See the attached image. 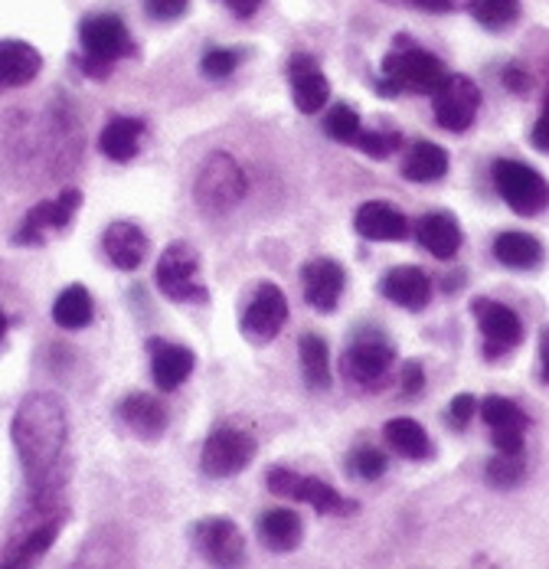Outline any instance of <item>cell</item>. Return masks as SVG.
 Listing matches in <instances>:
<instances>
[{
	"mask_svg": "<svg viewBox=\"0 0 549 569\" xmlns=\"http://www.w3.org/2000/svg\"><path fill=\"white\" fill-rule=\"evenodd\" d=\"M10 439L17 458L23 465L30 498L62 491V456L69 442V412L66 402L56 393H30L17 406Z\"/></svg>",
	"mask_w": 549,
	"mask_h": 569,
	"instance_id": "cell-1",
	"label": "cell"
},
{
	"mask_svg": "<svg viewBox=\"0 0 549 569\" xmlns=\"http://www.w3.org/2000/svg\"><path fill=\"white\" fill-rule=\"evenodd\" d=\"M66 523V501L62 491L53 495H40L30 498V508L23 513V520L13 527L3 553H0V569H33L47 550L56 543L59 530Z\"/></svg>",
	"mask_w": 549,
	"mask_h": 569,
	"instance_id": "cell-2",
	"label": "cell"
},
{
	"mask_svg": "<svg viewBox=\"0 0 549 569\" xmlns=\"http://www.w3.org/2000/svg\"><path fill=\"white\" fill-rule=\"evenodd\" d=\"M445 66L436 53L422 50L419 43H412L409 37H399L392 43V50L383 57V69H380V96L392 99L402 92L412 96H432L445 82Z\"/></svg>",
	"mask_w": 549,
	"mask_h": 569,
	"instance_id": "cell-3",
	"label": "cell"
},
{
	"mask_svg": "<svg viewBox=\"0 0 549 569\" xmlns=\"http://www.w3.org/2000/svg\"><path fill=\"white\" fill-rule=\"evenodd\" d=\"M79 43L82 57L79 69L92 79H109L118 59H128L134 53V40L124 27L121 17L114 13H92L79 27Z\"/></svg>",
	"mask_w": 549,
	"mask_h": 569,
	"instance_id": "cell-4",
	"label": "cell"
},
{
	"mask_svg": "<svg viewBox=\"0 0 549 569\" xmlns=\"http://www.w3.org/2000/svg\"><path fill=\"white\" fill-rule=\"evenodd\" d=\"M249 190V180L242 164L226 154V151H213L193 180V197H197V207L207 213V217H226L229 210L239 207V200L246 197Z\"/></svg>",
	"mask_w": 549,
	"mask_h": 569,
	"instance_id": "cell-5",
	"label": "cell"
},
{
	"mask_svg": "<svg viewBox=\"0 0 549 569\" xmlns=\"http://www.w3.org/2000/svg\"><path fill=\"white\" fill-rule=\"evenodd\" d=\"M154 282L170 301H180V305H207L210 301V288L200 282V259L190 242L167 246L158 259Z\"/></svg>",
	"mask_w": 549,
	"mask_h": 569,
	"instance_id": "cell-6",
	"label": "cell"
},
{
	"mask_svg": "<svg viewBox=\"0 0 549 569\" xmlns=\"http://www.w3.org/2000/svg\"><path fill=\"white\" fill-rule=\"evenodd\" d=\"M495 187L517 217H540L549 207V180L523 161H495Z\"/></svg>",
	"mask_w": 549,
	"mask_h": 569,
	"instance_id": "cell-7",
	"label": "cell"
},
{
	"mask_svg": "<svg viewBox=\"0 0 549 569\" xmlns=\"http://www.w3.org/2000/svg\"><path fill=\"white\" fill-rule=\"evenodd\" d=\"M269 491L278 498H288V501H301V505L315 508L318 513H328V517L357 513V501L343 498L337 488H330L328 481L311 478V475H298L291 468H272L269 471Z\"/></svg>",
	"mask_w": 549,
	"mask_h": 569,
	"instance_id": "cell-8",
	"label": "cell"
},
{
	"mask_svg": "<svg viewBox=\"0 0 549 569\" xmlns=\"http://www.w3.org/2000/svg\"><path fill=\"white\" fill-rule=\"evenodd\" d=\"M252 458H256L252 432H246L239 426H217L203 442L200 468L210 478H232V475L246 471Z\"/></svg>",
	"mask_w": 549,
	"mask_h": 569,
	"instance_id": "cell-9",
	"label": "cell"
},
{
	"mask_svg": "<svg viewBox=\"0 0 549 569\" xmlns=\"http://www.w3.org/2000/svg\"><path fill=\"white\" fill-rule=\"evenodd\" d=\"M432 109H436V121H439L445 131H468L478 118L481 109V89L475 79L468 76H458V72H448L445 82L432 92Z\"/></svg>",
	"mask_w": 549,
	"mask_h": 569,
	"instance_id": "cell-10",
	"label": "cell"
},
{
	"mask_svg": "<svg viewBox=\"0 0 549 569\" xmlns=\"http://www.w3.org/2000/svg\"><path fill=\"white\" fill-rule=\"evenodd\" d=\"M392 363H396V350L392 343L386 341L380 331H363L357 335V341L347 347L343 353V370L353 383L360 387H383L392 373Z\"/></svg>",
	"mask_w": 549,
	"mask_h": 569,
	"instance_id": "cell-11",
	"label": "cell"
},
{
	"mask_svg": "<svg viewBox=\"0 0 549 569\" xmlns=\"http://www.w3.org/2000/svg\"><path fill=\"white\" fill-rule=\"evenodd\" d=\"M197 553L217 569H239L246 563V537L229 517H203L193 523Z\"/></svg>",
	"mask_w": 549,
	"mask_h": 569,
	"instance_id": "cell-12",
	"label": "cell"
},
{
	"mask_svg": "<svg viewBox=\"0 0 549 569\" xmlns=\"http://www.w3.org/2000/svg\"><path fill=\"white\" fill-rule=\"evenodd\" d=\"M79 207H82V193H79L76 187L62 190L53 200L37 203V207L27 210L23 220L17 223V229H13V242H17V246H43L50 232H59V229H66L72 223V217H76Z\"/></svg>",
	"mask_w": 549,
	"mask_h": 569,
	"instance_id": "cell-13",
	"label": "cell"
},
{
	"mask_svg": "<svg viewBox=\"0 0 549 569\" xmlns=\"http://www.w3.org/2000/svg\"><path fill=\"white\" fill-rule=\"evenodd\" d=\"M285 321H288V298H285V291L274 282H262L252 291V298H249V305L242 311L239 328H242V338L249 343H272L281 335Z\"/></svg>",
	"mask_w": 549,
	"mask_h": 569,
	"instance_id": "cell-14",
	"label": "cell"
},
{
	"mask_svg": "<svg viewBox=\"0 0 549 569\" xmlns=\"http://www.w3.org/2000/svg\"><path fill=\"white\" fill-rule=\"evenodd\" d=\"M475 318L481 328V341H485V357L497 360L510 350H517L523 341V321L510 305H500L491 298H478L475 301Z\"/></svg>",
	"mask_w": 549,
	"mask_h": 569,
	"instance_id": "cell-15",
	"label": "cell"
},
{
	"mask_svg": "<svg viewBox=\"0 0 549 569\" xmlns=\"http://www.w3.org/2000/svg\"><path fill=\"white\" fill-rule=\"evenodd\" d=\"M343 288H347V272H343L340 262L325 259V256L305 262V269H301V291H305V301H308L315 311L330 315V311L337 308Z\"/></svg>",
	"mask_w": 549,
	"mask_h": 569,
	"instance_id": "cell-16",
	"label": "cell"
},
{
	"mask_svg": "<svg viewBox=\"0 0 549 569\" xmlns=\"http://www.w3.org/2000/svg\"><path fill=\"white\" fill-rule=\"evenodd\" d=\"M69 569H131V547L121 527H99Z\"/></svg>",
	"mask_w": 549,
	"mask_h": 569,
	"instance_id": "cell-17",
	"label": "cell"
},
{
	"mask_svg": "<svg viewBox=\"0 0 549 569\" xmlns=\"http://www.w3.org/2000/svg\"><path fill=\"white\" fill-rule=\"evenodd\" d=\"M288 79H291V96L298 112L318 114L330 99L328 76L321 72V66L305 53H295L288 59Z\"/></svg>",
	"mask_w": 549,
	"mask_h": 569,
	"instance_id": "cell-18",
	"label": "cell"
},
{
	"mask_svg": "<svg viewBox=\"0 0 549 569\" xmlns=\"http://www.w3.org/2000/svg\"><path fill=\"white\" fill-rule=\"evenodd\" d=\"M118 419H121V426L131 436H138L144 442L161 439L167 432V426H170L167 406L158 397H151V393H131V397L121 399L118 402Z\"/></svg>",
	"mask_w": 549,
	"mask_h": 569,
	"instance_id": "cell-19",
	"label": "cell"
},
{
	"mask_svg": "<svg viewBox=\"0 0 549 569\" xmlns=\"http://www.w3.org/2000/svg\"><path fill=\"white\" fill-rule=\"evenodd\" d=\"M148 249H151V242H148L144 229L131 220H114L102 232V252L118 272H134L148 259Z\"/></svg>",
	"mask_w": 549,
	"mask_h": 569,
	"instance_id": "cell-20",
	"label": "cell"
},
{
	"mask_svg": "<svg viewBox=\"0 0 549 569\" xmlns=\"http://www.w3.org/2000/svg\"><path fill=\"white\" fill-rule=\"evenodd\" d=\"M148 353H151V377H154L158 390H164V393H173L180 383H187V377L197 367V353L190 347H183V343L151 338Z\"/></svg>",
	"mask_w": 549,
	"mask_h": 569,
	"instance_id": "cell-21",
	"label": "cell"
},
{
	"mask_svg": "<svg viewBox=\"0 0 549 569\" xmlns=\"http://www.w3.org/2000/svg\"><path fill=\"white\" fill-rule=\"evenodd\" d=\"M380 295L406 311H422L432 298V279L419 266H396L380 279Z\"/></svg>",
	"mask_w": 549,
	"mask_h": 569,
	"instance_id": "cell-22",
	"label": "cell"
},
{
	"mask_svg": "<svg viewBox=\"0 0 549 569\" xmlns=\"http://www.w3.org/2000/svg\"><path fill=\"white\" fill-rule=\"evenodd\" d=\"M353 229H357L363 239H373V242H402V239L412 232L406 213L396 210L392 203H383V200L363 203V207L353 213Z\"/></svg>",
	"mask_w": 549,
	"mask_h": 569,
	"instance_id": "cell-23",
	"label": "cell"
},
{
	"mask_svg": "<svg viewBox=\"0 0 549 569\" xmlns=\"http://www.w3.org/2000/svg\"><path fill=\"white\" fill-rule=\"evenodd\" d=\"M144 131H148V124H144L141 118L114 114L109 124L102 128V134H99V151H102L109 161H114V164H128V161L141 151Z\"/></svg>",
	"mask_w": 549,
	"mask_h": 569,
	"instance_id": "cell-24",
	"label": "cell"
},
{
	"mask_svg": "<svg viewBox=\"0 0 549 569\" xmlns=\"http://www.w3.org/2000/svg\"><path fill=\"white\" fill-rule=\"evenodd\" d=\"M43 69V57L37 47L23 40H0V89L30 86Z\"/></svg>",
	"mask_w": 549,
	"mask_h": 569,
	"instance_id": "cell-25",
	"label": "cell"
},
{
	"mask_svg": "<svg viewBox=\"0 0 549 569\" xmlns=\"http://www.w3.org/2000/svg\"><path fill=\"white\" fill-rule=\"evenodd\" d=\"M416 239L426 252H432L436 259H455L465 236H461V223L455 213H445V210H436V213H426L416 227Z\"/></svg>",
	"mask_w": 549,
	"mask_h": 569,
	"instance_id": "cell-26",
	"label": "cell"
},
{
	"mask_svg": "<svg viewBox=\"0 0 549 569\" xmlns=\"http://www.w3.org/2000/svg\"><path fill=\"white\" fill-rule=\"evenodd\" d=\"M495 259L507 269H517V272H530V269H540L547 252H543V242L530 232H520V229H510V232H500L495 239Z\"/></svg>",
	"mask_w": 549,
	"mask_h": 569,
	"instance_id": "cell-27",
	"label": "cell"
},
{
	"mask_svg": "<svg viewBox=\"0 0 549 569\" xmlns=\"http://www.w3.org/2000/svg\"><path fill=\"white\" fill-rule=\"evenodd\" d=\"M383 439L396 456L409 458V461H426V458L436 456L432 436L426 432V426H419V422L409 419V416L389 419L383 426Z\"/></svg>",
	"mask_w": 549,
	"mask_h": 569,
	"instance_id": "cell-28",
	"label": "cell"
},
{
	"mask_svg": "<svg viewBox=\"0 0 549 569\" xmlns=\"http://www.w3.org/2000/svg\"><path fill=\"white\" fill-rule=\"evenodd\" d=\"M305 537V523L301 517L288 508H272L259 517V540L272 550V553H291L298 550Z\"/></svg>",
	"mask_w": 549,
	"mask_h": 569,
	"instance_id": "cell-29",
	"label": "cell"
},
{
	"mask_svg": "<svg viewBox=\"0 0 549 569\" xmlns=\"http://www.w3.org/2000/svg\"><path fill=\"white\" fill-rule=\"evenodd\" d=\"M451 168L448 151L436 141H416L402 158V177L412 183H436Z\"/></svg>",
	"mask_w": 549,
	"mask_h": 569,
	"instance_id": "cell-30",
	"label": "cell"
},
{
	"mask_svg": "<svg viewBox=\"0 0 549 569\" xmlns=\"http://www.w3.org/2000/svg\"><path fill=\"white\" fill-rule=\"evenodd\" d=\"M96 318V301L86 284H69L56 295L53 321L62 331H82Z\"/></svg>",
	"mask_w": 549,
	"mask_h": 569,
	"instance_id": "cell-31",
	"label": "cell"
},
{
	"mask_svg": "<svg viewBox=\"0 0 549 569\" xmlns=\"http://www.w3.org/2000/svg\"><path fill=\"white\" fill-rule=\"evenodd\" d=\"M298 357H301V373L311 390H330L333 370H330V347L321 335H305L298 341Z\"/></svg>",
	"mask_w": 549,
	"mask_h": 569,
	"instance_id": "cell-32",
	"label": "cell"
},
{
	"mask_svg": "<svg viewBox=\"0 0 549 569\" xmlns=\"http://www.w3.org/2000/svg\"><path fill=\"white\" fill-rule=\"evenodd\" d=\"M481 419L495 432H527V412L507 397H488L481 402Z\"/></svg>",
	"mask_w": 549,
	"mask_h": 569,
	"instance_id": "cell-33",
	"label": "cell"
},
{
	"mask_svg": "<svg viewBox=\"0 0 549 569\" xmlns=\"http://www.w3.org/2000/svg\"><path fill=\"white\" fill-rule=\"evenodd\" d=\"M471 13L475 20L485 27V30H510L520 17V0H475L471 3Z\"/></svg>",
	"mask_w": 549,
	"mask_h": 569,
	"instance_id": "cell-34",
	"label": "cell"
},
{
	"mask_svg": "<svg viewBox=\"0 0 549 569\" xmlns=\"http://www.w3.org/2000/svg\"><path fill=\"white\" fill-rule=\"evenodd\" d=\"M360 131H363V121H360L357 109L347 106V102L333 106L325 114V134H328L330 141H337V144H357Z\"/></svg>",
	"mask_w": 549,
	"mask_h": 569,
	"instance_id": "cell-35",
	"label": "cell"
},
{
	"mask_svg": "<svg viewBox=\"0 0 549 569\" xmlns=\"http://www.w3.org/2000/svg\"><path fill=\"white\" fill-rule=\"evenodd\" d=\"M386 468H389V458L380 452L377 446H357L350 456H347V471L357 478V481H377L383 478Z\"/></svg>",
	"mask_w": 549,
	"mask_h": 569,
	"instance_id": "cell-36",
	"label": "cell"
},
{
	"mask_svg": "<svg viewBox=\"0 0 549 569\" xmlns=\"http://www.w3.org/2000/svg\"><path fill=\"white\" fill-rule=\"evenodd\" d=\"M523 475H527V461L523 456H503V452H497L491 461H488V471H485V478H488V485H495V488H517L520 481H523Z\"/></svg>",
	"mask_w": 549,
	"mask_h": 569,
	"instance_id": "cell-37",
	"label": "cell"
},
{
	"mask_svg": "<svg viewBox=\"0 0 549 569\" xmlns=\"http://www.w3.org/2000/svg\"><path fill=\"white\" fill-rule=\"evenodd\" d=\"M399 144H402V134L389 131V128H367L357 138V151H363L367 158H377V161H383L392 151H399Z\"/></svg>",
	"mask_w": 549,
	"mask_h": 569,
	"instance_id": "cell-38",
	"label": "cell"
},
{
	"mask_svg": "<svg viewBox=\"0 0 549 569\" xmlns=\"http://www.w3.org/2000/svg\"><path fill=\"white\" fill-rule=\"evenodd\" d=\"M239 62H242V53L239 50H229V47H210L203 59H200V72L207 76V79H229L236 69H239Z\"/></svg>",
	"mask_w": 549,
	"mask_h": 569,
	"instance_id": "cell-39",
	"label": "cell"
},
{
	"mask_svg": "<svg viewBox=\"0 0 549 569\" xmlns=\"http://www.w3.org/2000/svg\"><path fill=\"white\" fill-rule=\"evenodd\" d=\"M475 409H478V399L471 397V393H458V397L448 402V422H451V429H468V422H471V416H475Z\"/></svg>",
	"mask_w": 549,
	"mask_h": 569,
	"instance_id": "cell-40",
	"label": "cell"
},
{
	"mask_svg": "<svg viewBox=\"0 0 549 569\" xmlns=\"http://www.w3.org/2000/svg\"><path fill=\"white\" fill-rule=\"evenodd\" d=\"M187 7L190 0H144V10L151 20H177Z\"/></svg>",
	"mask_w": 549,
	"mask_h": 569,
	"instance_id": "cell-41",
	"label": "cell"
},
{
	"mask_svg": "<svg viewBox=\"0 0 549 569\" xmlns=\"http://www.w3.org/2000/svg\"><path fill=\"white\" fill-rule=\"evenodd\" d=\"M399 383H402V393H406V397H419L422 387H426V370H422L416 360H409V363L402 367V373H399Z\"/></svg>",
	"mask_w": 549,
	"mask_h": 569,
	"instance_id": "cell-42",
	"label": "cell"
},
{
	"mask_svg": "<svg viewBox=\"0 0 549 569\" xmlns=\"http://www.w3.org/2000/svg\"><path fill=\"white\" fill-rule=\"evenodd\" d=\"M503 86H507L510 92H527V89H530V76H527L520 66H507V69H503Z\"/></svg>",
	"mask_w": 549,
	"mask_h": 569,
	"instance_id": "cell-43",
	"label": "cell"
},
{
	"mask_svg": "<svg viewBox=\"0 0 549 569\" xmlns=\"http://www.w3.org/2000/svg\"><path fill=\"white\" fill-rule=\"evenodd\" d=\"M222 7H226L232 17H242V20H249V17H256V13H259L262 0H222Z\"/></svg>",
	"mask_w": 549,
	"mask_h": 569,
	"instance_id": "cell-44",
	"label": "cell"
},
{
	"mask_svg": "<svg viewBox=\"0 0 549 569\" xmlns=\"http://www.w3.org/2000/svg\"><path fill=\"white\" fill-rule=\"evenodd\" d=\"M533 148H540V151H549V102L543 114L537 118V124H533Z\"/></svg>",
	"mask_w": 549,
	"mask_h": 569,
	"instance_id": "cell-45",
	"label": "cell"
},
{
	"mask_svg": "<svg viewBox=\"0 0 549 569\" xmlns=\"http://www.w3.org/2000/svg\"><path fill=\"white\" fill-rule=\"evenodd\" d=\"M540 377H543V383H549V325L540 335Z\"/></svg>",
	"mask_w": 549,
	"mask_h": 569,
	"instance_id": "cell-46",
	"label": "cell"
},
{
	"mask_svg": "<svg viewBox=\"0 0 549 569\" xmlns=\"http://www.w3.org/2000/svg\"><path fill=\"white\" fill-rule=\"evenodd\" d=\"M3 338H7V315L0 311V341H3Z\"/></svg>",
	"mask_w": 549,
	"mask_h": 569,
	"instance_id": "cell-47",
	"label": "cell"
},
{
	"mask_svg": "<svg viewBox=\"0 0 549 569\" xmlns=\"http://www.w3.org/2000/svg\"><path fill=\"white\" fill-rule=\"evenodd\" d=\"M383 3H396V7H412V0H383Z\"/></svg>",
	"mask_w": 549,
	"mask_h": 569,
	"instance_id": "cell-48",
	"label": "cell"
}]
</instances>
